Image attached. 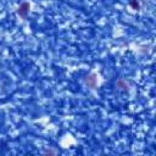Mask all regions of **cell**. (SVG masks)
Instances as JSON below:
<instances>
[{
	"mask_svg": "<svg viewBox=\"0 0 156 156\" xmlns=\"http://www.w3.org/2000/svg\"><path fill=\"white\" fill-rule=\"evenodd\" d=\"M29 10H30V5H29V2L24 1V2H22V4L18 6V9H17V13H18L20 17H22V18L24 20V18H27V16H28V13H29Z\"/></svg>",
	"mask_w": 156,
	"mask_h": 156,
	"instance_id": "6da1fadb",
	"label": "cell"
},
{
	"mask_svg": "<svg viewBox=\"0 0 156 156\" xmlns=\"http://www.w3.org/2000/svg\"><path fill=\"white\" fill-rule=\"evenodd\" d=\"M85 84L89 87V88H95L96 84H98V79H96V76L94 73H90L85 77Z\"/></svg>",
	"mask_w": 156,
	"mask_h": 156,
	"instance_id": "7a4b0ae2",
	"label": "cell"
},
{
	"mask_svg": "<svg viewBox=\"0 0 156 156\" xmlns=\"http://www.w3.org/2000/svg\"><path fill=\"white\" fill-rule=\"evenodd\" d=\"M128 5L133 10H135V11H139L140 10V2H139V0H128Z\"/></svg>",
	"mask_w": 156,
	"mask_h": 156,
	"instance_id": "3957f363",
	"label": "cell"
},
{
	"mask_svg": "<svg viewBox=\"0 0 156 156\" xmlns=\"http://www.w3.org/2000/svg\"><path fill=\"white\" fill-rule=\"evenodd\" d=\"M117 87L121 88V89H127V88H128L127 83H124L123 80H118V82H117Z\"/></svg>",
	"mask_w": 156,
	"mask_h": 156,
	"instance_id": "277c9868",
	"label": "cell"
},
{
	"mask_svg": "<svg viewBox=\"0 0 156 156\" xmlns=\"http://www.w3.org/2000/svg\"><path fill=\"white\" fill-rule=\"evenodd\" d=\"M44 154H46V155H55V154H57V151H55V150H45Z\"/></svg>",
	"mask_w": 156,
	"mask_h": 156,
	"instance_id": "5b68a950",
	"label": "cell"
}]
</instances>
